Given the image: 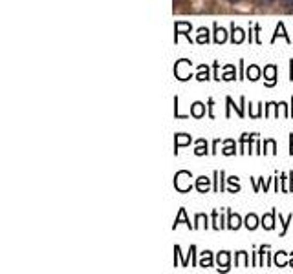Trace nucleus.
Segmentation results:
<instances>
[{"mask_svg":"<svg viewBox=\"0 0 293 274\" xmlns=\"http://www.w3.org/2000/svg\"><path fill=\"white\" fill-rule=\"evenodd\" d=\"M277 2H280L288 11H293V0H277Z\"/></svg>","mask_w":293,"mask_h":274,"instance_id":"dca6fc26","label":"nucleus"},{"mask_svg":"<svg viewBox=\"0 0 293 274\" xmlns=\"http://www.w3.org/2000/svg\"><path fill=\"white\" fill-rule=\"evenodd\" d=\"M209 40V35H207V30H200V35H198V42H207Z\"/></svg>","mask_w":293,"mask_h":274,"instance_id":"4468645a","label":"nucleus"},{"mask_svg":"<svg viewBox=\"0 0 293 274\" xmlns=\"http://www.w3.org/2000/svg\"><path fill=\"white\" fill-rule=\"evenodd\" d=\"M228 262H229L228 252H222V254H218V263H222V265H228Z\"/></svg>","mask_w":293,"mask_h":274,"instance_id":"2eb2a0df","label":"nucleus"},{"mask_svg":"<svg viewBox=\"0 0 293 274\" xmlns=\"http://www.w3.org/2000/svg\"><path fill=\"white\" fill-rule=\"evenodd\" d=\"M242 40H244V31H242L240 28H234V24H233V42L240 44Z\"/></svg>","mask_w":293,"mask_h":274,"instance_id":"7ed1b4c3","label":"nucleus"},{"mask_svg":"<svg viewBox=\"0 0 293 274\" xmlns=\"http://www.w3.org/2000/svg\"><path fill=\"white\" fill-rule=\"evenodd\" d=\"M246 227H248V229H255V227H257V216L249 214V216L246 217Z\"/></svg>","mask_w":293,"mask_h":274,"instance_id":"9b49d317","label":"nucleus"},{"mask_svg":"<svg viewBox=\"0 0 293 274\" xmlns=\"http://www.w3.org/2000/svg\"><path fill=\"white\" fill-rule=\"evenodd\" d=\"M275 71H277L275 66H267L266 70H264V73H266V77H267V84H269V86L275 84Z\"/></svg>","mask_w":293,"mask_h":274,"instance_id":"f03ea898","label":"nucleus"},{"mask_svg":"<svg viewBox=\"0 0 293 274\" xmlns=\"http://www.w3.org/2000/svg\"><path fill=\"white\" fill-rule=\"evenodd\" d=\"M259 75H260V70H259L257 66H251V68L248 70V77L251 79V81H257V79H259Z\"/></svg>","mask_w":293,"mask_h":274,"instance_id":"1a4fd4ad","label":"nucleus"},{"mask_svg":"<svg viewBox=\"0 0 293 274\" xmlns=\"http://www.w3.org/2000/svg\"><path fill=\"white\" fill-rule=\"evenodd\" d=\"M229 2H240V0H229Z\"/></svg>","mask_w":293,"mask_h":274,"instance_id":"aec40b11","label":"nucleus"},{"mask_svg":"<svg viewBox=\"0 0 293 274\" xmlns=\"http://www.w3.org/2000/svg\"><path fill=\"white\" fill-rule=\"evenodd\" d=\"M273 216H275V212L271 214V216H266L264 219H262V221H264L262 225H264L266 229H273Z\"/></svg>","mask_w":293,"mask_h":274,"instance_id":"ddd939ff","label":"nucleus"},{"mask_svg":"<svg viewBox=\"0 0 293 274\" xmlns=\"http://www.w3.org/2000/svg\"><path fill=\"white\" fill-rule=\"evenodd\" d=\"M279 35H280V37H286L288 42H292V38L286 35V31H284V26H282V24L277 26V33H275V37H279ZM275 37H273V40H275Z\"/></svg>","mask_w":293,"mask_h":274,"instance_id":"9d476101","label":"nucleus"},{"mask_svg":"<svg viewBox=\"0 0 293 274\" xmlns=\"http://www.w3.org/2000/svg\"><path fill=\"white\" fill-rule=\"evenodd\" d=\"M196 188L200 192H205L209 188V179L207 178H198V183H196Z\"/></svg>","mask_w":293,"mask_h":274,"instance_id":"39448f33","label":"nucleus"},{"mask_svg":"<svg viewBox=\"0 0 293 274\" xmlns=\"http://www.w3.org/2000/svg\"><path fill=\"white\" fill-rule=\"evenodd\" d=\"M215 40L216 42H224L226 40V30H222V28H218V26H215Z\"/></svg>","mask_w":293,"mask_h":274,"instance_id":"423d86ee","label":"nucleus"},{"mask_svg":"<svg viewBox=\"0 0 293 274\" xmlns=\"http://www.w3.org/2000/svg\"><path fill=\"white\" fill-rule=\"evenodd\" d=\"M257 4H260V6H267V4H271V2H277V0H255Z\"/></svg>","mask_w":293,"mask_h":274,"instance_id":"6ab92c4d","label":"nucleus"},{"mask_svg":"<svg viewBox=\"0 0 293 274\" xmlns=\"http://www.w3.org/2000/svg\"><path fill=\"white\" fill-rule=\"evenodd\" d=\"M200 265H202V267H211V252H203Z\"/></svg>","mask_w":293,"mask_h":274,"instance_id":"f8f14e48","label":"nucleus"},{"mask_svg":"<svg viewBox=\"0 0 293 274\" xmlns=\"http://www.w3.org/2000/svg\"><path fill=\"white\" fill-rule=\"evenodd\" d=\"M229 227L231 229H238L240 227V217L236 214H229Z\"/></svg>","mask_w":293,"mask_h":274,"instance_id":"0eeeda50","label":"nucleus"},{"mask_svg":"<svg viewBox=\"0 0 293 274\" xmlns=\"http://www.w3.org/2000/svg\"><path fill=\"white\" fill-rule=\"evenodd\" d=\"M187 179H191V174H189V172H180V174H176V181H174L176 188H178V190H182V192L189 190V188H191V183H187V185H183V183H185Z\"/></svg>","mask_w":293,"mask_h":274,"instance_id":"f257e3e1","label":"nucleus"},{"mask_svg":"<svg viewBox=\"0 0 293 274\" xmlns=\"http://www.w3.org/2000/svg\"><path fill=\"white\" fill-rule=\"evenodd\" d=\"M202 143H203V141H200V147L196 148V153H198V155H202V153H205V150H207V147H205V148L202 147Z\"/></svg>","mask_w":293,"mask_h":274,"instance_id":"a211bd4d","label":"nucleus"},{"mask_svg":"<svg viewBox=\"0 0 293 274\" xmlns=\"http://www.w3.org/2000/svg\"><path fill=\"white\" fill-rule=\"evenodd\" d=\"M275 262H277V265H279V267L286 265V263H284V252H279V254H277V258H275Z\"/></svg>","mask_w":293,"mask_h":274,"instance_id":"f3484780","label":"nucleus"},{"mask_svg":"<svg viewBox=\"0 0 293 274\" xmlns=\"http://www.w3.org/2000/svg\"><path fill=\"white\" fill-rule=\"evenodd\" d=\"M292 265H293V258H292Z\"/></svg>","mask_w":293,"mask_h":274,"instance_id":"412c9836","label":"nucleus"},{"mask_svg":"<svg viewBox=\"0 0 293 274\" xmlns=\"http://www.w3.org/2000/svg\"><path fill=\"white\" fill-rule=\"evenodd\" d=\"M203 112H205V106H203L202 102H195V104H193V115H195V117H202Z\"/></svg>","mask_w":293,"mask_h":274,"instance_id":"20e7f679","label":"nucleus"},{"mask_svg":"<svg viewBox=\"0 0 293 274\" xmlns=\"http://www.w3.org/2000/svg\"><path fill=\"white\" fill-rule=\"evenodd\" d=\"M187 143H191V137H187V135H183V134L176 135V148L182 147V145H187Z\"/></svg>","mask_w":293,"mask_h":274,"instance_id":"6e6552de","label":"nucleus"}]
</instances>
